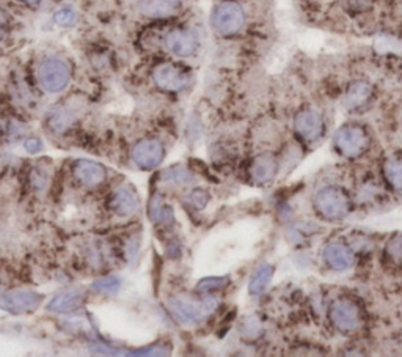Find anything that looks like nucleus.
<instances>
[{
  "label": "nucleus",
  "mask_w": 402,
  "mask_h": 357,
  "mask_svg": "<svg viewBox=\"0 0 402 357\" xmlns=\"http://www.w3.org/2000/svg\"><path fill=\"white\" fill-rule=\"evenodd\" d=\"M164 159V146L157 140H143L132 150V161L140 169L150 170L157 167Z\"/></svg>",
  "instance_id": "1a4fd4ad"
},
{
  "label": "nucleus",
  "mask_w": 402,
  "mask_h": 357,
  "mask_svg": "<svg viewBox=\"0 0 402 357\" xmlns=\"http://www.w3.org/2000/svg\"><path fill=\"white\" fill-rule=\"evenodd\" d=\"M120 288L118 279L115 277H107L101 279L98 282L93 284V290H96L99 293H104V295H112V293H117Z\"/></svg>",
  "instance_id": "393cba45"
},
{
  "label": "nucleus",
  "mask_w": 402,
  "mask_h": 357,
  "mask_svg": "<svg viewBox=\"0 0 402 357\" xmlns=\"http://www.w3.org/2000/svg\"><path fill=\"white\" fill-rule=\"evenodd\" d=\"M384 174L387 181L394 189H402V161H392L385 164Z\"/></svg>",
  "instance_id": "4be33fe9"
},
{
  "label": "nucleus",
  "mask_w": 402,
  "mask_h": 357,
  "mask_svg": "<svg viewBox=\"0 0 402 357\" xmlns=\"http://www.w3.org/2000/svg\"><path fill=\"white\" fill-rule=\"evenodd\" d=\"M244 22V10L236 2H223L213 13V27L222 36L238 34Z\"/></svg>",
  "instance_id": "20e7f679"
},
{
  "label": "nucleus",
  "mask_w": 402,
  "mask_h": 357,
  "mask_svg": "<svg viewBox=\"0 0 402 357\" xmlns=\"http://www.w3.org/2000/svg\"><path fill=\"white\" fill-rule=\"evenodd\" d=\"M82 293L78 290H68L57 295L52 301L49 302L48 309L57 312V314H71V312L78 310L82 305Z\"/></svg>",
  "instance_id": "2eb2a0df"
},
{
  "label": "nucleus",
  "mask_w": 402,
  "mask_h": 357,
  "mask_svg": "<svg viewBox=\"0 0 402 357\" xmlns=\"http://www.w3.org/2000/svg\"><path fill=\"white\" fill-rule=\"evenodd\" d=\"M313 206L324 220H341L350 213V199L343 188L327 186L315 194Z\"/></svg>",
  "instance_id": "f257e3e1"
},
{
  "label": "nucleus",
  "mask_w": 402,
  "mask_h": 357,
  "mask_svg": "<svg viewBox=\"0 0 402 357\" xmlns=\"http://www.w3.org/2000/svg\"><path fill=\"white\" fill-rule=\"evenodd\" d=\"M228 284L227 277H209V279H203L199 284V290L200 291H213V290H219L222 286H225Z\"/></svg>",
  "instance_id": "a878e982"
},
{
  "label": "nucleus",
  "mask_w": 402,
  "mask_h": 357,
  "mask_svg": "<svg viewBox=\"0 0 402 357\" xmlns=\"http://www.w3.org/2000/svg\"><path fill=\"white\" fill-rule=\"evenodd\" d=\"M24 146H25V150H27L29 153H38V151H40V150L43 148L41 140L36 139V137H30V139L25 140Z\"/></svg>",
  "instance_id": "c85d7f7f"
},
{
  "label": "nucleus",
  "mask_w": 402,
  "mask_h": 357,
  "mask_svg": "<svg viewBox=\"0 0 402 357\" xmlns=\"http://www.w3.org/2000/svg\"><path fill=\"white\" fill-rule=\"evenodd\" d=\"M294 126L296 132L306 142H315V140L321 139L324 132V120L321 113L313 109L299 112L294 120Z\"/></svg>",
  "instance_id": "6e6552de"
},
{
  "label": "nucleus",
  "mask_w": 402,
  "mask_h": 357,
  "mask_svg": "<svg viewBox=\"0 0 402 357\" xmlns=\"http://www.w3.org/2000/svg\"><path fill=\"white\" fill-rule=\"evenodd\" d=\"M162 178L165 181L180 184V186H186L190 181H192V174L182 165H175L168 170H165L162 174Z\"/></svg>",
  "instance_id": "412c9836"
},
{
  "label": "nucleus",
  "mask_w": 402,
  "mask_h": 357,
  "mask_svg": "<svg viewBox=\"0 0 402 357\" xmlns=\"http://www.w3.org/2000/svg\"><path fill=\"white\" fill-rule=\"evenodd\" d=\"M165 48L178 57H190L196 49V38L192 31L181 29L171 30L170 34L165 36Z\"/></svg>",
  "instance_id": "f8f14e48"
},
{
  "label": "nucleus",
  "mask_w": 402,
  "mask_h": 357,
  "mask_svg": "<svg viewBox=\"0 0 402 357\" xmlns=\"http://www.w3.org/2000/svg\"><path fill=\"white\" fill-rule=\"evenodd\" d=\"M277 174V159L271 153H263L254 159L250 169L253 183L267 184Z\"/></svg>",
  "instance_id": "ddd939ff"
},
{
  "label": "nucleus",
  "mask_w": 402,
  "mask_h": 357,
  "mask_svg": "<svg viewBox=\"0 0 402 357\" xmlns=\"http://www.w3.org/2000/svg\"><path fill=\"white\" fill-rule=\"evenodd\" d=\"M387 253L394 263L402 265V234H396V237H393L388 241Z\"/></svg>",
  "instance_id": "b1692460"
},
{
  "label": "nucleus",
  "mask_w": 402,
  "mask_h": 357,
  "mask_svg": "<svg viewBox=\"0 0 402 357\" xmlns=\"http://www.w3.org/2000/svg\"><path fill=\"white\" fill-rule=\"evenodd\" d=\"M38 80L46 92L59 93L68 85L69 68L59 59H48L38 68Z\"/></svg>",
  "instance_id": "39448f33"
},
{
  "label": "nucleus",
  "mask_w": 402,
  "mask_h": 357,
  "mask_svg": "<svg viewBox=\"0 0 402 357\" xmlns=\"http://www.w3.org/2000/svg\"><path fill=\"white\" fill-rule=\"evenodd\" d=\"M55 22L63 27H68V25H73L76 22V13L71 8H62L55 13Z\"/></svg>",
  "instance_id": "bb28decb"
},
{
  "label": "nucleus",
  "mask_w": 402,
  "mask_h": 357,
  "mask_svg": "<svg viewBox=\"0 0 402 357\" xmlns=\"http://www.w3.org/2000/svg\"><path fill=\"white\" fill-rule=\"evenodd\" d=\"M217 305H219V301L215 298H206L196 302L186 298H173L168 302L171 314L178 321L184 324H195L206 320L217 309Z\"/></svg>",
  "instance_id": "f03ea898"
},
{
  "label": "nucleus",
  "mask_w": 402,
  "mask_h": 357,
  "mask_svg": "<svg viewBox=\"0 0 402 357\" xmlns=\"http://www.w3.org/2000/svg\"><path fill=\"white\" fill-rule=\"evenodd\" d=\"M76 175H78L79 181L82 184H85L87 188H94L99 186L101 183H104L107 172L102 167L101 164L93 162V161H79L74 167Z\"/></svg>",
  "instance_id": "4468645a"
},
{
  "label": "nucleus",
  "mask_w": 402,
  "mask_h": 357,
  "mask_svg": "<svg viewBox=\"0 0 402 357\" xmlns=\"http://www.w3.org/2000/svg\"><path fill=\"white\" fill-rule=\"evenodd\" d=\"M112 208L120 216H131L138 209V200L132 190L121 188L112 197Z\"/></svg>",
  "instance_id": "dca6fc26"
},
{
  "label": "nucleus",
  "mask_w": 402,
  "mask_h": 357,
  "mask_svg": "<svg viewBox=\"0 0 402 357\" xmlns=\"http://www.w3.org/2000/svg\"><path fill=\"white\" fill-rule=\"evenodd\" d=\"M329 318L333 328L341 332H355L361 326L360 309L352 301H346V299H340L331 304Z\"/></svg>",
  "instance_id": "423d86ee"
},
{
  "label": "nucleus",
  "mask_w": 402,
  "mask_h": 357,
  "mask_svg": "<svg viewBox=\"0 0 402 357\" xmlns=\"http://www.w3.org/2000/svg\"><path fill=\"white\" fill-rule=\"evenodd\" d=\"M182 4V0H148L145 4V13L150 16H168L176 11L178 6Z\"/></svg>",
  "instance_id": "aec40b11"
},
{
  "label": "nucleus",
  "mask_w": 402,
  "mask_h": 357,
  "mask_svg": "<svg viewBox=\"0 0 402 357\" xmlns=\"http://www.w3.org/2000/svg\"><path fill=\"white\" fill-rule=\"evenodd\" d=\"M261 323L258 321L257 316H247L244 318V321L241 324V334L245 337V339H257L261 334Z\"/></svg>",
  "instance_id": "5701e85b"
},
{
  "label": "nucleus",
  "mask_w": 402,
  "mask_h": 357,
  "mask_svg": "<svg viewBox=\"0 0 402 357\" xmlns=\"http://www.w3.org/2000/svg\"><path fill=\"white\" fill-rule=\"evenodd\" d=\"M336 151L344 158L360 156L368 146V134L361 126L347 125L336 131L333 137Z\"/></svg>",
  "instance_id": "7ed1b4c3"
},
{
  "label": "nucleus",
  "mask_w": 402,
  "mask_h": 357,
  "mask_svg": "<svg viewBox=\"0 0 402 357\" xmlns=\"http://www.w3.org/2000/svg\"><path fill=\"white\" fill-rule=\"evenodd\" d=\"M21 2L29 4V5H36L38 2H40V0H21Z\"/></svg>",
  "instance_id": "7c9ffc66"
},
{
  "label": "nucleus",
  "mask_w": 402,
  "mask_h": 357,
  "mask_svg": "<svg viewBox=\"0 0 402 357\" xmlns=\"http://www.w3.org/2000/svg\"><path fill=\"white\" fill-rule=\"evenodd\" d=\"M369 97H371V85L365 80H355L350 84L346 94L347 106L352 107V109H357V107L365 104Z\"/></svg>",
  "instance_id": "f3484780"
},
{
  "label": "nucleus",
  "mask_w": 402,
  "mask_h": 357,
  "mask_svg": "<svg viewBox=\"0 0 402 357\" xmlns=\"http://www.w3.org/2000/svg\"><path fill=\"white\" fill-rule=\"evenodd\" d=\"M272 277H273V266L272 265L261 266L259 270L254 272V276L250 280V285H248V291H250V295H254V296L261 295V293L269 286Z\"/></svg>",
  "instance_id": "a211bd4d"
},
{
  "label": "nucleus",
  "mask_w": 402,
  "mask_h": 357,
  "mask_svg": "<svg viewBox=\"0 0 402 357\" xmlns=\"http://www.w3.org/2000/svg\"><path fill=\"white\" fill-rule=\"evenodd\" d=\"M322 260L333 271H346L354 263L352 252L341 242H330L325 246L322 251Z\"/></svg>",
  "instance_id": "9b49d317"
},
{
  "label": "nucleus",
  "mask_w": 402,
  "mask_h": 357,
  "mask_svg": "<svg viewBox=\"0 0 402 357\" xmlns=\"http://www.w3.org/2000/svg\"><path fill=\"white\" fill-rule=\"evenodd\" d=\"M43 301V296L40 293L29 291V290H17V291H10L6 295L0 296V309H3L10 314L15 315H22L29 314V312H34Z\"/></svg>",
  "instance_id": "0eeeda50"
},
{
  "label": "nucleus",
  "mask_w": 402,
  "mask_h": 357,
  "mask_svg": "<svg viewBox=\"0 0 402 357\" xmlns=\"http://www.w3.org/2000/svg\"><path fill=\"white\" fill-rule=\"evenodd\" d=\"M208 199H209L208 194L201 189H196L192 194H190V202H192V205L196 208H204V205L208 203Z\"/></svg>",
  "instance_id": "cd10ccee"
},
{
  "label": "nucleus",
  "mask_w": 402,
  "mask_h": 357,
  "mask_svg": "<svg viewBox=\"0 0 402 357\" xmlns=\"http://www.w3.org/2000/svg\"><path fill=\"white\" fill-rule=\"evenodd\" d=\"M5 29H6V16L3 11H0V40H2L5 35Z\"/></svg>",
  "instance_id": "c756f323"
},
{
  "label": "nucleus",
  "mask_w": 402,
  "mask_h": 357,
  "mask_svg": "<svg viewBox=\"0 0 402 357\" xmlns=\"http://www.w3.org/2000/svg\"><path fill=\"white\" fill-rule=\"evenodd\" d=\"M155 82L164 90L178 92L187 85L189 76L178 66L165 63V65L157 66L155 71Z\"/></svg>",
  "instance_id": "9d476101"
},
{
  "label": "nucleus",
  "mask_w": 402,
  "mask_h": 357,
  "mask_svg": "<svg viewBox=\"0 0 402 357\" xmlns=\"http://www.w3.org/2000/svg\"><path fill=\"white\" fill-rule=\"evenodd\" d=\"M150 218L156 224H170L173 220V209L164 203L161 197H152L150 202Z\"/></svg>",
  "instance_id": "6ab92c4d"
}]
</instances>
